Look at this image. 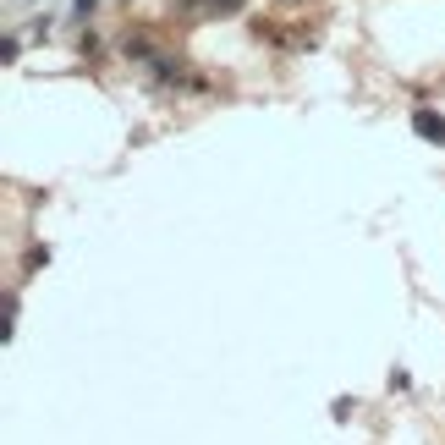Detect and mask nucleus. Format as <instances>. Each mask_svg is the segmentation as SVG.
Segmentation results:
<instances>
[{"instance_id": "nucleus-1", "label": "nucleus", "mask_w": 445, "mask_h": 445, "mask_svg": "<svg viewBox=\"0 0 445 445\" xmlns=\"http://www.w3.org/2000/svg\"><path fill=\"white\" fill-rule=\"evenodd\" d=\"M418 132H434V143H445V121L440 116H418Z\"/></svg>"}]
</instances>
